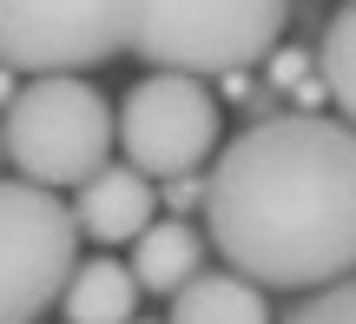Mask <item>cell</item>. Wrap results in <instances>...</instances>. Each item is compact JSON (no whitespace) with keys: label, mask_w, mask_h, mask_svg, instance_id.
<instances>
[{"label":"cell","mask_w":356,"mask_h":324,"mask_svg":"<svg viewBox=\"0 0 356 324\" xmlns=\"http://www.w3.org/2000/svg\"><path fill=\"white\" fill-rule=\"evenodd\" d=\"M198 272H204V238L191 232L185 219H152L139 232V245H132V278H139V291L172 298V291H185Z\"/></svg>","instance_id":"9"},{"label":"cell","mask_w":356,"mask_h":324,"mask_svg":"<svg viewBox=\"0 0 356 324\" xmlns=\"http://www.w3.org/2000/svg\"><path fill=\"white\" fill-rule=\"evenodd\" d=\"M218 100L204 79L145 73L119 100V146L139 179H191L204 159H218Z\"/></svg>","instance_id":"6"},{"label":"cell","mask_w":356,"mask_h":324,"mask_svg":"<svg viewBox=\"0 0 356 324\" xmlns=\"http://www.w3.org/2000/svg\"><path fill=\"white\" fill-rule=\"evenodd\" d=\"M165 324H270V304L238 272H198L185 291H172Z\"/></svg>","instance_id":"10"},{"label":"cell","mask_w":356,"mask_h":324,"mask_svg":"<svg viewBox=\"0 0 356 324\" xmlns=\"http://www.w3.org/2000/svg\"><path fill=\"white\" fill-rule=\"evenodd\" d=\"M204 232L257 291H323L356 278V126L270 113L218 146Z\"/></svg>","instance_id":"1"},{"label":"cell","mask_w":356,"mask_h":324,"mask_svg":"<svg viewBox=\"0 0 356 324\" xmlns=\"http://www.w3.org/2000/svg\"><path fill=\"white\" fill-rule=\"evenodd\" d=\"M13 93H20V86H13V73L0 66V106H13Z\"/></svg>","instance_id":"13"},{"label":"cell","mask_w":356,"mask_h":324,"mask_svg":"<svg viewBox=\"0 0 356 324\" xmlns=\"http://www.w3.org/2000/svg\"><path fill=\"white\" fill-rule=\"evenodd\" d=\"M73 265L79 225L60 206V192L0 179V324H33L47 304H60Z\"/></svg>","instance_id":"5"},{"label":"cell","mask_w":356,"mask_h":324,"mask_svg":"<svg viewBox=\"0 0 356 324\" xmlns=\"http://www.w3.org/2000/svg\"><path fill=\"white\" fill-rule=\"evenodd\" d=\"M66 324H132L139 318V278L119 259H79L60 291Z\"/></svg>","instance_id":"8"},{"label":"cell","mask_w":356,"mask_h":324,"mask_svg":"<svg viewBox=\"0 0 356 324\" xmlns=\"http://www.w3.org/2000/svg\"><path fill=\"white\" fill-rule=\"evenodd\" d=\"M152 206H159L152 179H139L132 166H106L73 192V225L92 245H126V238L139 245V232L152 225Z\"/></svg>","instance_id":"7"},{"label":"cell","mask_w":356,"mask_h":324,"mask_svg":"<svg viewBox=\"0 0 356 324\" xmlns=\"http://www.w3.org/2000/svg\"><path fill=\"white\" fill-rule=\"evenodd\" d=\"M291 0H139V53L152 73H238L277 53Z\"/></svg>","instance_id":"3"},{"label":"cell","mask_w":356,"mask_h":324,"mask_svg":"<svg viewBox=\"0 0 356 324\" xmlns=\"http://www.w3.org/2000/svg\"><path fill=\"white\" fill-rule=\"evenodd\" d=\"M139 0H0V66L33 79H79L132 53Z\"/></svg>","instance_id":"4"},{"label":"cell","mask_w":356,"mask_h":324,"mask_svg":"<svg viewBox=\"0 0 356 324\" xmlns=\"http://www.w3.org/2000/svg\"><path fill=\"white\" fill-rule=\"evenodd\" d=\"M284 324H356V278H343V285H323L310 291L304 304H297Z\"/></svg>","instance_id":"12"},{"label":"cell","mask_w":356,"mask_h":324,"mask_svg":"<svg viewBox=\"0 0 356 324\" xmlns=\"http://www.w3.org/2000/svg\"><path fill=\"white\" fill-rule=\"evenodd\" d=\"M317 73H323V93L337 100L343 126H356V0L330 13L323 26V47H317Z\"/></svg>","instance_id":"11"},{"label":"cell","mask_w":356,"mask_h":324,"mask_svg":"<svg viewBox=\"0 0 356 324\" xmlns=\"http://www.w3.org/2000/svg\"><path fill=\"white\" fill-rule=\"evenodd\" d=\"M132 324H152V318H132Z\"/></svg>","instance_id":"14"},{"label":"cell","mask_w":356,"mask_h":324,"mask_svg":"<svg viewBox=\"0 0 356 324\" xmlns=\"http://www.w3.org/2000/svg\"><path fill=\"white\" fill-rule=\"evenodd\" d=\"M113 139L119 119L106 93L86 79H26L7 106V126H0L13 172L40 192H66V185L79 192L92 172L113 166Z\"/></svg>","instance_id":"2"}]
</instances>
